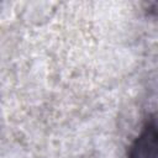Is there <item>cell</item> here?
I'll use <instances>...</instances> for the list:
<instances>
[{
    "instance_id": "obj_1",
    "label": "cell",
    "mask_w": 158,
    "mask_h": 158,
    "mask_svg": "<svg viewBox=\"0 0 158 158\" xmlns=\"http://www.w3.org/2000/svg\"><path fill=\"white\" fill-rule=\"evenodd\" d=\"M126 158H158V121L149 117L128 147Z\"/></svg>"
}]
</instances>
